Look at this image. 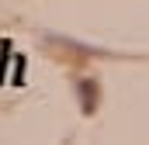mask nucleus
Here are the masks:
<instances>
[{
  "label": "nucleus",
  "instance_id": "nucleus-1",
  "mask_svg": "<svg viewBox=\"0 0 149 145\" xmlns=\"http://www.w3.org/2000/svg\"><path fill=\"white\" fill-rule=\"evenodd\" d=\"M76 97L83 104V114H94L97 110V83L94 79H80L76 83Z\"/></svg>",
  "mask_w": 149,
  "mask_h": 145
}]
</instances>
